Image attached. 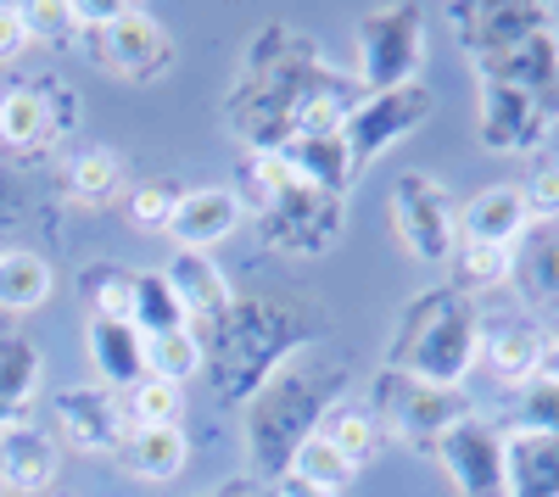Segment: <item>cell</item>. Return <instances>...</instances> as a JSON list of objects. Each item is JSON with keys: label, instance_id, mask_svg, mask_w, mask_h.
<instances>
[{"label": "cell", "instance_id": "23", "mask_svg": "<svg viewBox=\"0 0 559 497\" xmlns=\"http://www.w3.org/2000/svg\"><path fill=\"white\" fill-rule=\"evenodd\" d=\"M0 146H7L12 157H45L57 151L51 141V118H45V101L34 78H17L0 89Z\"/></svg>", "mask_w": 559, "mask_h": 497}, {"label": "cell", "instance_id": "15", "mask_svg": "<svg viewBox=\"0 0 559 497\" xmlns=\"http://www.w3.org/2000/svg\"><path fill=\"white\" fill-rule=\"evenodd\" d=\"M241 218H247V207L236 202V191H229V185H197V191L179 196V207L168 218V241L179 252H207V246L236 235Z\"/></svg>", "mask_w": 559, "mask_h": 497}, {"label": "cell", "instance_id": "27", "mask_svg": "<svg viewBox=\"0 0 559 497\" xmlns=\"http://www.w3.org/2000/svg\"><path fill=\"white\" fill-rule=\"evenodd\" d=\"M57 291V268L51 257H39L28 246H7L0 252V313H34Z\"/></svg>", "mask_w": 559, "mask_h": 497}, {"label": "cell", "instance_id": "22", "mask_svg": "<svg viewBox=\"0 0 559 497\" xmlns=\"http://www.w3.org/2000/svg\"><path fill=\"white\" fill-rule=\"evenodd\" d=\"M123 185H129V168H123V157L112 146H84V151H73L62 162V196L73 207H96L102 213V207H112L123 196Z\"/></svg>", "mask_w": 559, "mask_h": 497}, {"label": "cell", "instance_id": "46", "mask_svg": "<svg viewBox=\"0 0 559 497\" xmlns=\"http://www.w3.org/2000/svg\"><path fill=\"white\" fill-rule=\"evenodd\" d=\"M0 497H12V492H7V481H0Z\"/></svg>", "mask_w": 559, "mask_h": 497}, {"label": "cell", "instance_id": "42", "mask_svg": "<svg viewBox=\"0 0 559 497\" xmlns=\"http://www.w3.org/2000/svg\"><path fill=\"white\" fill-rule=\"evenodd\" d=\"M23 218H28V207H23V196L0 179V252H7V241L23 230Z\"/></svg>", "mask_w": 559, "mask_h": 497}, {"label": "cell", "instance_id": "18", "mask_svg": "<svg viewBox=\"0 0 559 497\" xmlns=\"http://www.w3.org/2000/svg\"><path fill=\"white\" fill-rule=\"evenodd\" d=\"M84 357L96 369V386H107L112 397L118 391H134L146 380V336L134 325H118V319H90L84 325Z\"/></svg>", "mask_w": 559, "mask_h": 497}, {"label": "cell", "instance_id": "21", "mask_svg": "<svg viewBox=\"0 0 559 497\" xmlns=\"http://www.w3.org/2000/svg\"><path fill=\"white\" fill-rule=\"evenodd\" d=\"M503 470H509V497H559V436L509 425Z\"/></svg>", "mask_w": 559, "mask_h": 497}, {"label": "cell", "instance_id": "26", "mask_svg": "<svg viewBox=\"0 0 559 497\" xmlns=\"http://www.w3.org/2000/svg\"><path fill=\"white\" fill-rule=\"evenodd\" d=\"M515 286L532 307H559V223H532L515 241Z\"/></svg>", "mask_w": 559, "mask_h": 497}, {"label": "cell", "instance_id": "16", "mask_svg": "<svg viewBox=\"0 0 559 497\" xmlns=\"http://www.w3.org/2000/svg\"><path fill=\"white\" fill-rule=\"evenodd\" d=\"M481 364L492 369L498 386L521 391L532 375L548 369V330L532 319H498L481 330Z\"/></svg>", "mask_w": 559, "mask_h": 497}, {"label": "cell", "instance_id": "34", "mask_svg": "<svg viewBox=\"0 0 559 497\" xmlns=\"http://www.w3.org/2000/svg\"><path fill=\"white\" fill-rule=\"evenodd\" d=\"M146 375L168 380V386H185L191 375H202V336L191 325L168 330V336H152L146 341Z\"/></svg>", "mask_w": 559, "mask_h": 497}, {"label": "cell", "instance_id": "20", "mask_svg": "<svg viewBox=\"0 0 559 497\" xmlns=\"http://www.w3.org/2000/svg\"><path fill=\"white\" fill-rule=\"evenodd\" d=\"M57 470H62V447L51 431L39 425H17L0 436V481H7L12 497H39L57 486Z\"/></svg>", "mask_w": 559, "mask_h": 497}, {"label": "cell", "instance_id": "17", "mask_svg": "<svg viewBox=\"0 0 559 497\" xmlns=\"http://www.w3.org/2000/svg\"><path fill=\"white\" fill-rule=\"evenodd\" d=\"M163 275H168V286H174V296L185 307V319H191V330L218 325L229 313V302H236V286L224 280V268L207 252H174L163 263Z\"/></svg>", "mask_w": 559, "mask_h": 497}, {"label": "cell", "instance_id": "12", "mask_svg": "<svg viewBox=\"0 0 559 497\" xmlns=\"http://www.w3.org/2000/svg\"><path fill=\"white\" fill-rule=\"evenodd\" d=\"M442 475L453 481L459 497H509V470H503V431L487 425L481 414H471L464 425H453L437 453Z\"/></svg>", "mask_w": 559, "mask_h": 497}, {"label": "cell", "instance_id": "10", "mask_svg": "<svg viewBox=\"0 0 559 497\" xmlns=\"http://www.w3.org/2000/svg\"><path fill=\"white\" fill-rule=\"evenodd\" d=\"M448 23L459 51L471 62H487L509 45L554 28V7H543V0H471V7H448Z\"/></svg>", "mask_w": 559, "mask_h": 497}, {"label": "cell", "instance_id": "9", "mask_svg": "<svg viewBox=\"0 0 559 497\" xmlns=\"http://www.w3.org/2000/svg\"><path fill=\"white\" fill-rule=\"evenodd\" d=\"M437 112V96L426 84H408V89H381V96H364L347 123H342V146L353 157V168H369L376 157H386L397 141H408L414 129H426Z\"/></svg>", "mask_w": 559, "mask_h": 497}, {"label": "cell", "instance_id": "32", "mask_svg": "<svg viewBox=\"0 0 559 497\" xmlns=\"http://www.w3.org/2000/svg\"><path fill=\"white\" fill-rule=\"evenodd\" d=\"M286 475H297V481H308V486H319V492H331V497H342V492L358 481V470L336 453V441L324 436V431H313V436L297 447V459H292Z\"/></svg>", "mask_w": 559, "mask_h": 497}, {"label": "cell", "instance_id": "35", "mask_svg": "<svg viewBox=\"0 0 559 497\" xmlns=\"http://www.w3.org/2000/svg\"><path fill=\"white\" fill-rule=\"evenodd\" d=\"M179 409H185V386H168V380H140L134 391H123V420L129 431H152V425H179Z\"/></svg>", "mask_w": 559, "mask_h": 497}, {"label": "cell", "instance_id": "39", "mask_svg": "<svg viewBox=\"0 0 559 497\" xmlns=\"http://www.w3.org/2000/svg\"><path fill=\"white\" fill-rule=\"evenodd\" d=\"M17 17H23L28 39H39V45H57V51L79 39V23H73V0H23V7H17Z\"/></svg>", "mask_w": 559, "mask_h": 497}, {"label": "cell", "instance_id": "11", "mask_svg": "<svg viewBox=\"0 0 559 497\" xmlns=\"http://www.w3.org/2000/svg\"><path fill=\"white\" fill-rule=\"evenodd\" d=\"M51 414H57V436L84 459H118L123 453V436H129V420H123V402L96 386V380H79V386H62L51 397Z\"/></svg>", "mask_w": 559, "mask_h": 497}, {"label": "cell", "instance_id": "31", "mask_svg": "<svg viewBox=\"0 0 559 497\" xmlns=\"http://www.w3.org/2000/svg\"><path fill=\"white\" fill-rule=\"evenodd\" d=\"M324 436L336 441V453L353 464V470H364L369 459L381 453V420L369 414V402H336L331 409V420H324Z\"/></svg>", "mask_w": 559, "mask_h": 497}, {"label": "cell", "instance_id": "36", "mask_svg": "<svg viewBox=\"0 0 559 497\" xmlns=\"http://www.w3.org/2000/svg\"><path fill=\"white\" fill-rule=\"evenodd\" d=\"M185 185H174V179H140V185L123 196V213L134 230H152V235H168V218L179 207Z\"/></svg>", "mask_w": 559, "mask_h": 497}, {"label": "cell", "instance_id": "33", "mask_svg": "<svg viewBox=\"0 0 559 497\" xmlns=\"http://www.w3.org/2000/svg\"><path fill=\"white\" fill-rule=\"evenodd\" d=\"M453 268H459V291H498L515 280V246H487V241H459L453 252Z\"/></svg>", "mask_w": 559, "mask_h": 497}, {"label": "cell", "instance_id": "4", "mask_svg": "<svg viewBox=\"0 0 559 497\" xmlns=\"http://www.w3.org/2000/svg\"><path fill=\"white\" fill-rule=\"evenodd\" d=\"M481 330H487V319L476 313V302L464 296L459 286H437V291L414 296L397 313V330H392V347H386V369L414 375L426 386L464 391L471 369L481 364Z\"/></svg>", "mask_w": 559, "mask_h": 497}, {"label": "cell", "instance_id": "40", "mask_svg": "<svg viewBox=\"0 0 559 497\" xmlns=\"http://www.w3.org/2000/svg\"><path fill=\"white\" fill-rule=\"evenodd\" d=\"M521 191H526V213H532V223H559V162H543Z\"/></svg>", "mask_w": 559, "mask_h": 497}, {"label": "cell", "instance_id": "5", "mask_svg": "<svg viewBox=\"0 0 559 497\" xmlns=\"http://www.w3.org/2000/svg\"><path fill=\"white\" fill-rule=\"evenodd\" d=\"M364 402H369V414L381 420V436L414 447V453H437V441H442L453 425H464V420L476 414L464 391L426 386V380L397 375V369H381Z\"/></svg>", "mask_w": 559, "mask_h": 497}, {"label": "cell", "instance_id": "45", "mask_svg": "<svg viewBox=\"0 0 559 497\" xmlns=\"http://www.w3.org/2000/svg\"><path fill=\"white\" fill-rule=\"evenodd\" d=\"M17 425H28V420H23V414H12L7 402H0V436H7V431H17Z\"/></svg>", "mask_w": 559, "mask_h": 497}, {"label": "cell", "instance_id": "30", "mask_svg": "<svg viewBox=\"0 0 559 497\" xmlns=\"http://www.w3.org/2000/svg\"><path fill=\"white\" fill-rule=\"evenodd\" d=\"M191 319H185V307L168 286L163 268H134V330L140 336H168V330H185Z\"/></svg>", "mask_w": 559, "mask_h": 497}, {"label": "cell", "instance_id": "1", "mask_svg": "<svg viewBox=\"0 0 559 497\" xmlns=\"http://www.w3.org/2000/svg\"><path fill=\"white\" fill-rule=\"evenodd\" d=\"M358 101V78L331 68L319 39L292 23H263L241 51V73L224 96V123L247 157H280L297 134H342Z\"/></svg>", "mask_w": 559, "mask_h": 497}, {"label": "cell", "instance_id": "2", "mask_svg": "<svg viewBox=\"0 0 559 497\" xmlns=\"http://www.w3.org/2000/svg\"><path fill=\"white\" fill-rule=\"evenodd\" d=\"M202 336V375L218 402H247L269 386L280 364L324 341V307L308 296H236Z\"/></svg>", "mask_w": 559, "mask_h": 497}, {"label": "cell", "instance_id": "3", "mask_svg": "<svg viewBox=\"0 0 559 497\" xmlns=\"http://www.w3.org/2000/svg\"><path fill=\"white\" fill-rule=\"evenodd\" d=\"M353 386V357L331 352V347H308L292 364H280L269 375V386L247 402V464L258 481H280L292 470L297 447L324 431L336 402H347Z\"/></svg>", "mask_w": 559, "mask_h": 497}, {"label": "cell", "instance_id": "44", "mask_svg": "<svg viewBox=\"0 0 559 497\" xmlns=\"http://www.w3.org/2000/svg\"><path fill=\"white\" fill-rule=\"evenodd\" d=\"M274 486V497H331V492H319V486H308V481H297V475H280V481H269Z\"/></svg>", "mask_w": 559, "mask_h": 497}, {"label": "cell", "instance_id": "43", "mask_svg": "<svg viewBox=\"0 0 559 497\" xmlns=\"http://www.w3.org/2000/svg\"><path fill=\"white\" fill-rule=\"evenodd\" d=\"M202 497H274V486L258 481V475H241V481H224V486H213V492H202Z\"/></svg>", "mask_w": 559, "mask_h": 497}, {"label": "cell", "instance_id": "6", "mask_svg": "<svg viewBox=\"0 0 559 497\" xmlns=\"http://www.w3.org/2000/svg\"><path fill=\"white\" fill-rule=\"evenodd\" d=\"M358 89L381 96V89H408L419 84V62H426V7L414 0H392V7H369L358 17Z\"/></svg>", "mask_w": 559, "mask_h": 497}, {"label": "cell", "instance_id": "24", "mask_svg": "<svg viewBox=\"0 0 559 497\" xmlns=\"http://www.w3.org/2000/svg\"><path fill=\"white\" fill-rule=\"evenodd\" d=\"M280 157L292 162V173L302 179V185L331 191V196H347L353 179H358V168H353V157L342 146V134H297Z\"/></svg>", "mask_w": 559, "mask_h": 497}, {"label": "cell", "instance_id": "28", "mask_svg": "<svg viewBox=\"0 0 559 497\" xmlns=\"http://www.w3.org/2000/svg\"><path fill=\"white\" fill-rule=\"evenodd\" d=\"M39 386H45V357H39V347H34L23 330H0V402H7L12 414L28 420Z\"/></svg>", "mask_w": 559, "mask_h": 497}, {"label": "cell", "instance_id": "41", "mask_svg": "<svg viewBox=\"0 0 559 497\" xmlns=\"http://www.w3.org/2000/svg\"><path fill=\"white\" fill-rule=\"evenodd\" d=\"M28 45H34V39H28L17 7H7V0H0V68H7V62H23Z\"/></svg>", "mask_w": 559, "mask_h": 497}, {"label": "cell", "instance_id": "37", "mask_svg": "<svg viewBox=\"0 0 559 497\" xmlns=\"http://www.w3.org/2000/svg\"><path fill=\"white\" fill-rule=\"evenodd\" d=\"M515 431H543V436H559V375H532L521 391H515Z\"/></svg>", "mask_w": 559, "mask_h": 497}, {"label": "cell", "instance_id": "25", "mask_svg": "<svg viewBox=\"0 0 559 497\" xmlns=\"http://www.w3.org/2000/svg\"><path fill=\"white\" fill-rule=\"evenodd\" d=\"M123 470L134 481H174L185 475V464H191V436H185L179 425H152V431H129L123 436Z\"/></svg>", "mask_w": 559, "mask_h": 497}, {"label": "cell", "instance_id": "29", "mask_svg": "<svg viewBox=\"0 0 559 497\" xmlns=\"http://www.w3.org/2000/svg\"><path fill=\"white\" fill-rule=\"evenodd\" d=\"M79 286H84L90 319L134 325V268H123V263H90L79 275Z\"/></svg>", "mask_w": 559, "mask_h": 497}, {"label": "cell", "instance_id": "8", "mask_svg": "<svg viewBox=\"0 0 559 497\" xmlns=\"http://www.w3.org/2000/svg\"><path fill=\"white\" fill-rule=\"evenodd\" d=\"M258 230H263V246L280 252V257H319V252H331L347 230V196L313 191V185L297 179L274 207L258 213Z\"/></svg>", "mask_w": 559, "mask_h": 497}, {"label": "cell", "instance_id": "14", "mask_svg": "<svg viewBox=\"0 0 559 497\" xmlns=\"http://www.w3.org/2000/svg\"><path fill=\"white\" fill-rule=\"evenodd\" d=\"M476 141L481 151H498V157H526L548 141V118L537 112V101L526 89H509V84H487L476 78Z\"/></svg>", "mask_w": 559, "mask_h": 497}, {"label": "cell", "instance_id": "13", "mask_svg": "<svg viewBox=\"0 0 559 497\" xmlns=\"http://www.w3.org/2000/svg\"><path fill=\"white\" fill-rule=\"evenodd\" d=\"M96 51H102L107 73H118V78H129V84H152V78H163L168 62H174V39H168V28H163L146 7H123V12L96 34Z\"/></svg>", "mask_w": 559, "mask_h": 497}, {"label": "cell", "instance_id": "38", "mask_svg": "<svg viewBox=\"0 0 559 497\" xmlns=\"http://www.w3.org/2000/svg\"><path fill=\"white\" fill-rule=\"evenodd\" d=\"M34 89H39V101H45V118H51V141L68 146L73 134H79V123H84V96H79V89H73L62 73L34 78Z\"/></svg>", "mask_w": 559, "mask_h": 497}, {"label": "cell", "instance_id": "19", "mask_svg": "<svg viewBox=\"0 0 559 497\" xmlns=\"http://www.w3.org/2000/svg\"><path fill=\"white\" fill-rule=\"evenodd\" d=\"M532 230L526 213V191L498 179V185H481L471 202L459 207V241H487V246H515Z\"/></svg>", "mask_w": 559, "mask_h": 497}, {"label": "cell", "instance_id": "7", "mask_svg": "<svg viewBox=\"0 0 559 497\" xmlns=\"http://www.w3.org/2000/svg\"><path fill=\"white\" fill-rule=\"evenodd\" d=\"M386 213H392V235L403 241V252L414 263H431V268L453 263V252H459V207H453V196H448V185L437 173H426V168L397 173Z\"/></svg>", "mask_w": 559, "mask_h": 497}]
</instances>
